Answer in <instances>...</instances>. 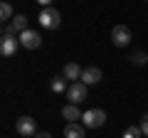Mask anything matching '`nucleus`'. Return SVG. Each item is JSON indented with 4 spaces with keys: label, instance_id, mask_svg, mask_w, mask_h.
<instances>
[{
    "label": "nucleus",
    "instance_id": "nucleus-14",
    "mask_svg": "<svg viewBox=\"0 0 148 138\" xmlns=\"http://www.w3.org/2000/svg\"><path fill=\"white\" fill-rule=\"evenodd\" d=\"M0 17H3V20H5L8 25L12 22V17H15V15H12V8H10V3H3V5H0Z\"/></svg>",
    "mask_w": 148,
    "mask_h": 138
},
{
    "label": "nucleus",
    "instance_id": "nucleus-13",
    "mask_svg": "<svg viewBox=\"0 0 148 138\" xmlns=\"http://www.w3.org/2000/svg\"><path fill=\"white\" fill-rule=\"evenodd\" d=\"M49 89L54 91V94H62V91H67L69 86H67V79L64 77H54L52 81H49Z\"/></svg>",
    "mask_w": 148,
    "mask_h": 138
},
{
    "label": "nucleus",
    "instance_id": "nucleus-2",
    "mask_svg": "<svg viewBox=\"0 0 148 138\" xmlns=\"http://www.w3.org/2000/svg\"><path fill=\"white\" fill-rule=\"evenodd\" d=\"M82 123H84L86 128H101L106 123V111H104V109H91V111L84 113Z\"/></svg>",
    "mask_w": 148,
    "mask_h": 138
},
{
    "label": "nucleus",
    "instance_id": "nucleus-12",
    "mask_svg": "<svg viewBox=\"0 0 148 138\" xmlns=\"http://www.w3.org/2000/svg\"><path fill=\"white\" fill-rule=\"evenodd\" d=\"M10 30H12V35H22V32H27V30H30V27H27V17L25 15H15L12 22H10Z\"/></svg>",
    "mask_w": 148,
    "mask_h": 138
},
{
    "label": "nucleus",
    "instance_id": "nucleus-5",
    "mask_svg": "<svg viewBox=\"0 0 148 138\" xmlns=\"http://www.w3.org/2000/svg\"><path fill=\"white\" fill-rule=\"evenodd\" d=\"M17 47H20V40L15 35H3V40H0V54L3 57H15Z\"/></svg>",
    "mask_w": 148,
    "mask_h": 138
},
{
    "label": "nucleus",
    "instance_id": "nucleus-11",
    "mask_svg": "<svg viewBox=\"0 0 148 138\" xmlns=\"http://www.w3.org/2000/svg\"><path fill=\"white\" fill-rule=\"evenodd\" d=\"M62 116L67 118L69 123H79V118H84V113L79 111V106H74V104H67V106L62 109Z\"/></svg>",
    "mask_w": 148,
    "mask_h": 138
},
{
    "label": "nucleus",
    "instance_id": "nucleus-1",
    "mask_svg": "<svg viewBox=\"0 0 148 138\" xmlns=\"http://www.w3.org/2000/svg\"><path fill=\"white\" fill-rule=\"evenodd\" d=\"M37 20H40V25H42L45 30H57L59 22H62V15H59V10H54V8H42L40 15H37Z\"/></svg>",
    "mask_w": 148,
    "mask_h": 138
},
{
    "label": "nucleus",
    "instance_id": "nucleus-18",
    "mask_svg": "<svg viewBox=\"0 0 148 138\" xmlns=\"http://www.w3.org/2000/svg\"><path fill=\"white\" fill-rule=\"evenodd\" d=\"M35 138H52V136H49V133H47V131H40V133H37V136H35Z\"/></svg>",
    "mask_w": 148,
    "mask_h": 138
},
{
    "label": "nucleus",
    "instance_id": "nucleus-16",
    "mask_svg": "<svg viewBox=\"0 0 148 138\" xmlns=\"http://www.w3.org/2000/svg\"><path fill=\"white\" fill-rule=\"evenodd\" d=\"M131 62L136 64V67H138V64H146V62H148V54H143V52H133V54H131Z\"/></svg>",
    "mask_w": 148,
    "mask_h": 138
},
{
    "label": "nucleus",
    "instance_id": "nucleus-17",
    "mask_svg": "<svg viewBox=\"0 0 148 138\" xmlns=\"http://www.w3.org/2000/svg\"><path fill=\"white\" fill-rule=\"evenodd\" d=\"M141 131H143V136L148 138V113H143V118H141Z\"/></svg>",
    "mask_w": 148,
    "mask_h": 138
},
{
    "label": "nucleus",
    "instance_id": "nucleus-8",
    "mask_svg": "<svg viewBox=\"0 0 148 138\" xmlns=\"http://www.w3.org/2000/svg\"><path fill=\"white\" fill-rule=\"evenodd\" d=\"M82 72H84V69H82L77 62H69V64H64V69H62V77H64L67 81H72V84H74L77 79H82Z\"/></svg>",
    "mask_w": 148,
    "mask_h": 138
},
{
    "label": "nucleus",
    "instance_id": "nucleus-15",
    "mask_svg": "<svg viewBox=\"0 0 148 138\" xmlns=\"http://www.w3.org/2000/svg\"><path fill=\"white\" fill-rule=\"evenodd\" d=\"M141 136H143L141 126H128L126 131H123V138H141Z\"/></svg>",
    "mask_w": 148,
    "mask_h": 138
},
{
    "label": "nucleus",
    "instance_id": "nucleus-6",
    "mask_svg": "<svg viewBox=\"0 0 148 138\" xmlns=\"http://www.w3.org/2000/svg\"><path fill=\"white\" fill-rule=\"evenodd\" d=\"M111 40H114L116 47H126V44L131 42V30H128L126 25H116L111 30Z\"/></svg>",
    "mask_w": 148,
    "mask_h": 138
},
{
    "label": "nucleus",
    "instance_id": "nucleus-9",
    "mask_svg": "<svg viewBox=\"0 0 148 138\" xmlns=\"http://www.w3.org/2000/svg\"><path fill=\"white\" fill-rule=\"evenodd\" d=\"M99 81H101V69L99 67H89V69L82 72V84L91 86V84H99Z\"/></svg>",
    "mask_w": 148,
    "mask_h": 138
},
{
    "label": "nucleus",
    "instance_id": "nucleus-7",
    "mask_svg": "<svg viewBox=\"0 0 148 138\" xmlns=\"http://www.w3.org/2000/svg\"><path fill=\"white\" fill-rule=\"evenodd\" d=\"M20 44L25 49H37L40 44H42V37H40L35 30H27V32H22V35H20Z\"/></svg>",
    "mask_w": 148,
    "mask_h": 138
},
{
    "label": "nucleus",
    "instance_id": "nucleus-4",
    "mask_svg": "<svg viewBox=\"0 0 148 138\" xmlns=\"http://www.w3.org/2000/svg\"><path fill=\"white\" fill-rule=\"evenodd\" d=\"M67 99H69V104H82V101L86 99V84H82V81H74V84H69V89H67Z\"/></svg>",
    "mask_w": 148,
    "mask_h": 138
},
{
    "label": "nucleus",
    "instance_id": "nucleus-3",
    "mask_svg": "<svg viewBox=\"0 0 148 138\" xmlns=\"http://www.w3.org/2000/svg\"><path fill=\"white\" fill-rule=\"evenodd\" d=\"M15 128H17V133H20L22 138H32V136H37V123H35V118H30V116H22V118H17V123H15Z\"/></svg>",
    "mask_w": 148,
    "mask_h": 138
},
{
    "label": "nucleus",
    "instance_id": "nucleus-10",
    "mask_svg": "<svg viewBox=\"0 0 148 138\" xmlns=\"http://www.w3.org/2000/svg\"><path fill=\"white\" fill-rule=\"evenodd\" d=\"M64 138H86V126L84 123H67Z\"/></svg>",
    "mask_w": 148,
    "mask_h": 138
}]
</instances>
